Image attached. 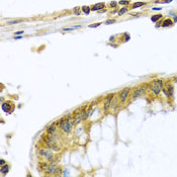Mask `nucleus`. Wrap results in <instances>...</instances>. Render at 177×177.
Returning <instances> with one entry per match:
<instances>
[{"instance_id":"f257e3e1","label":"nucleus","mask_w":177,"mask_h":177,"mask_svg":"<svg viewBox=\"0 0 177 177\" xmlns=\"http://www.w3.org/2000/svg\"><path fill=\"white\" fill-rule=\"evenodd\" d=\"M59 123H60V128H61V130H62L64 133H69V132H71V130L73 129V126H74V123H75V122L72 121V119H71V115H68L67 117H65V119L61 120Z\"/></svg>"},{"instance_id":"f03ea898","label":"nucleus","mask_w":177,"mask_h":177,"mask_svg":"<svg viewBox=\"0 0 177 177\" xmlns=\"http://www.w3.org/2000/svg\"><path fill=\"white\" fill-rule=\"evenodd\" d=\"M162 89H163V81L162 80H155L150 84V90L156 95H159Z\"/></svg>"},{"instance_id":"7ed1b4c3","label":"nucleus","mask_w":177,"mask_h":177,"mask_svg":"<svg viewBox=\"0 0 177 177\" xmlns=\"http://www.w3.org/2000/svg\"><path fill=\"white\" fill-rule=\"evenodd\" d=\"M148 88V85H142L140 86L138 89H136L134 91V93H133V98H138L142 95H144L146 93V90Z\"/></svg>"},{"instance_id":"20e7f679","label":"nucleus","mask_w":177,"mask_h":177,"mask_svg":"<svg viewBox=\"0 0 177 177\" xmlns=\"http://www.w3.org/2000/svg\"><path fill=\"white\" fill-rule=\"evenodd\" d=\"M44 140L46 142V144L48 145V147H52L53 145L56 144V142H57V136H54V135H50L48 134V136L44 137Z\"/></svg>"},{"instance_id":"39448f33","label":"nucleus","mask_w":177,"mask_h":177,"mask_svg":"<svg viewBox=\"0 0 177 177\" xmlns=\"http://www.w3.org/2000/svg\"><path fill=\"white\" fill-rule=\"evenodd\" d=\"M131 93V89L130 88H124L123 89V91L121 92V94H120V101H121V103H124L126 99L129 98V95Z\"/></svg>"},{"instance_id":"423d86ee","label":"nucleus","mask_w":177,"mask_h":177,"mask_svg":"<svg viewBox=\"0 0 177 177\" xmlns=\"http://www.w3.org/2000/svg\"><path fill=\"white\" fill-rule=\"evenodd\" d=\"M113 94H108L106 97H105V99H104V103H103V109L106 111V110H108L109 109V107H110V103H111V100H112V98H113Z\"/></svg>"},{"instance_id":"0eeeda50","label":"nucleus","mask_w":177,"mask_h":177,"mask_svg":"<svg viewBox=\"0 0 177 177\" xmlns=\"http://www.w3.org/2000/svg\"><path fill=\"white\" fill-rule=\"evenodd\" d=\"M120 102H121V101H120V97H117V96H115V95H114V96H113V98H112V100H111L110 107H109V108H110L111 110H113V111H114V110H116V108L119 107Z\"/></svg>"},{"instance_id":"6e6552de","label":"nucleus","mask_w":177,"mask_h":177,"mask_svg":"<svg viewBox=\"0 0 177 177\" xmlns=\"http://www.w3.org/2000/svg\"><path fill=\"white\" fill-rule=\"evenodd\" d=\"M56 169H57V164L54 163V162H51V163L48 165L47 169H46L47 174H54L55 171H56Z\"/></svg>"},{"instance_id":"1a4fd4ad","label":"nucleus","mask_w":177,"mask_h":177,"mask_svg":"<svg viewBox=\"0 0 177 177\" xmlns=\"http://www.w3.org/2000/svg\"><path fill=\"white\" fill-rule=\"evenodd\" d=\"M40 154L43 155V156H46L49 161H52L53 160V154H52V151L51 150H41Z\"/></svg>"},{"instance_id":"9d476101","label":"nucleus","mask_w":177,"mask_h":177,"mask_svg":"<svg viewBox=\"0 0 177 177\" xmlns=\"http://www.w3.org/2000/svg\"><path fill=\"white\" fill-rule=\"evenodd\" d=\"M57 131V126H56V123H53L51 124L49 128L47 129V134H50V135H54Z\"/></svg>"},{"instance_id":"9b49d317","label":"nucleus","mask_w":177,"mask_h":177,"mask_svg":"<svg viewBox=\"0 0 177 177\" xmlns=\"http://www.w3.org/2000/svg\"><path fill=\"white\" fill-rule=\"evenodd\" d=\"M105 7V5H104V3H97V4H95L94 6H92V8H91V10H100V9H102V8H104Z\"/></svg>"},{"instance_id":"f8f14e48","label":"nucleus","mask_w":177,"mask_h":177,"mask_svg":"<svg viewBox=\"0 0 177 177\" xmlns=\"http://www.w3.org/2000/svg\"><path fill=\"white\" fill-rule=\"evenodd\" d=\"M10 103L9 102H6V103H3V105H2V109L5 111V112H11L12 111V108H10V105H9Z\"/></svg>"},{"instance_id":"ddd939ff","label":"nucleus","mask_w":177,"mask_h":177,"mask_svg":"<svg viewBox=\"0 0 177 177\" xmlns=\"http://www.w3.org/2000/svg\"><path fill=\"white\" fill-rule=\"evenodd\" d=\"M173 24V21L171 20V19H166V20H164L163 21V23H162V27H171V25Z\"/></svg>"},{"instance_id":"4468645a","label":"nucleus","mask_w":177,"mask_h":177,"mask_svg":"<svg viewBox=\"0 0 177 177\" xmlns=\"http://www.w3.org/2000/svg\"><path fill=\"white\" fill-rule=\"evenodd\" d=\"M81 121H83V116H82V113H79V114H77L75 116V119H74V122H75V123H80Z\"/></svg>"},{"instance_id":"2eb2a0df","label":"nucleus","mask_w":177,"mask_h":177,"mask_svg":"<svg viewBox=\"0 0 177 177\" xmlns=\"http://www.w3.org/2000/svg\"><path fill=\"white\" fill-rule=\"evenodd\" d=\"M8 171H9V166L8 165H2L1 166V173L2 174H6Z\"/></svg>"},{"instance_id":"dca6fc26","label":"nucleus","mask_w":177,"mask_h":177,"mask_svg":"<svg viewBox=\"0 0 177 177\" xmlns=\"http://www.w3.org/2000/svg\"><path fill=\"white\" fill-rule=\"evenodd\" d=\"M161 17H162V15H161V14H156V15H153V16H152V17H151V20H152V21H157L158 19H160Z\"/></svg>"},{"instance_id":"f3484780","label":"nucleus","mask_w":177,"mask_h":177,"mask_svg":"<svg viewBox=\"0 0 177 177\" xmlns=\"http://www.w3.org/2000/svg\"><path fill=\"white\" fill-rule=\"evenodd\" d=\"M145 5V2H136L133 4V8H137V7H141V6H144Z\"/></svg>"},{"instance_id":"a211bd4d","label":"nucleus","mask_w":177,"mask_h":177,"mask_svg":"<svg viewBox=\"0 0 177 177\" xmlns=\"http://www.w3.org/2000/svg\"><path fill=\"white\" fill-rule=\"evenodd\" d=\"M88 115H89V110H85L82 112V116H83V121H86L88 119Z\"/></svg>"},{"instance_id":"6ab92c4d","label":"nucleus","mask_w":177,"mask_h":177,"mask_svg":"<svg viewBox=\"0 0 177 177\" xmlns=\"http://www.w3.org/2000/svg\"><path fill=\"white\" fill-rule=\"evenodd\" d=\"M82 10H83V12L85 13V14H89V12H90V7H88V6H83V7H82Z\"/></svg>"},{"instance_id":"aec40b11","label":"nucleus","mask_w":177,"mask_h":177,"mask_svg":"<svg viewBox=\"0 0 177 177\" xmlns=\"http://www.w3.org/2000/svg\"><path fill=\"white\" fill-rule=\"evenodd\" d=\"M119 4L120 5H128V4H130V0H121Z\"/></svg>"},{"instance_id":"412c9836","label":"nucleus","mask_w":177,"mask_h":177,"mask_svg":"<svg viewBox=\"0 0 177 177\" xmlns=\"http://www.w3.org/2000/svg\"><path fill=\"white\" fill-rule=\"evenodd\" d=\"M128 10H129V8H128V7H124V8H123V9H121V10L119 11V15H120V16H121V15H123V13H125V12L128 11Z\"/></svg>"},{"instance_id":"4be33fe9","label":"nucleus","mask_w":177,"mask_h":177,"mask_svg":"<svg viewBox=\"0 0 177 177\" xmlns=\"http://www.w3.org/2000/svg\"><path fill=\"white\" fill-rule=\"evenodd\" d=\"M79 9H80L79 7H76L75 9H74V14H76V15H79V14H80V10H79Z\"/></svg>"},{"instance_id":"5701e85b","label":"nucleus","mask_w":177,"mask_h":177,"mask_svg":"<svg viewBox=\"0 0 177 177\" xmlns=\"http://www.w3.org/2000/svg\"><path fill=\"white\" fill-rule=\"evenodd\" d=\"M100 24H101V23H94V24H90V25H89V27H90V28H92V27H99Z\"/></svg>"},{"instance_id":"b1692460","label":"nucleus","mask_w":177,"mask_h":177,"mask_svg":"<svg viewBox=\"0 0 177 177\" xmlns=\"http://www.w3.org/2000/svg\"><path fill=\"white\" fill-rule=\"evenodd\" d=\"M61 171H62V170H61V168H57V169H56V171H55V173H54V174H56V175H59V174L61 173Z\"/></svg>"},{"instance_id":"393cba45","label":"nucleus","mask_w":177,"mask_h":177,"mask_svg":"<svg viewBox=\"0 0 177 177\" xmlns=\"http://www.w3.org/2000/svg\"><path fill=\"white\" fill-rule=\"evenodd\" d=\"M20 22V20H14V21H8L7 24H15V23H18Z\"/></svg>"},{"instance_id":"a878e982","label":"nucleus","mask_w":177,"mask_h":177,"mask_svg":"<svg viewBox=\"0 0 177 177\" xmlns=\"http://www.w3.org/2000/svg\"><path fill=\"white\" fill-rule=\"evenodd\" d=\"M114 22H115L114 19H109V20H107V21L105 22V24H110V23H114Z\"/></svg>"},{"instance_id":"bb28decb","label":"nucleus","mask_w":177,"mask_h":177,"mask_svg":"<svg viewBox=\"0 0 177 177\" xmlns=\"http://www.w3.org/2000/svg\"><path fill=\"white\" fill-rule=\"evenodd\" d=\"M110 6H111V7H115V6H116V2H114V1L110 2Z\"/></svg>"},{"instance_id":"cd10ccee","label":"nucleus","mask_w":177,"mask_h":177,"mask_svg":"<svg viewBox=\"0 0 177 177\" xmlns=\"http://www.w3.org/2000/svg\"><path fill=\"white\" fill-rule=\"evenodd\" d=\"M23 32H24V31H22V30H21V31H17V32H15V35H16V36H19V35H22Z\"/></svg>"},{"instance_id":"c85d7f7f","label":"nucleus","mask_w":177,"mask_h":177,"mask_svg":"<svg viewBox=\"0 0 177 177\" xmlns=\"http://www.w3.org/2000/svg\"><path fill=\"white\" fill-rule=\"evenodd\" d=\"M0 164H1V166H2V165H4V164H5V160H3V159L0 160Z\"/></svg>"},{"instance_id":"c756f323","label":"nucleus","mask_w":177,"mask_h":177,"mask_svg":"<svg viewBox=\"0 0 177 177\" xmlns=\"http://www.w3.org/2000/svg\"><path fill=\"white\" fill-rule=\"evenodd\" d=\"M172 0H164L163 1V3H169V2H171Z\"/></svg>"},{"instance_id":"7c9ffc66","label":"nucleus","mask_w":177,"mask_h":177,"mask_svg":"<svg viewBox=\"0 0 177 177\" xmlns=\"http://www.w3.org/2000/svg\"><path fill=\"white\" fill-rule=\"evenodd\" d=\"M153 9H154V10H160L161 8H159V7H155V8H153Z\"/></svg>"}]
</instances>
